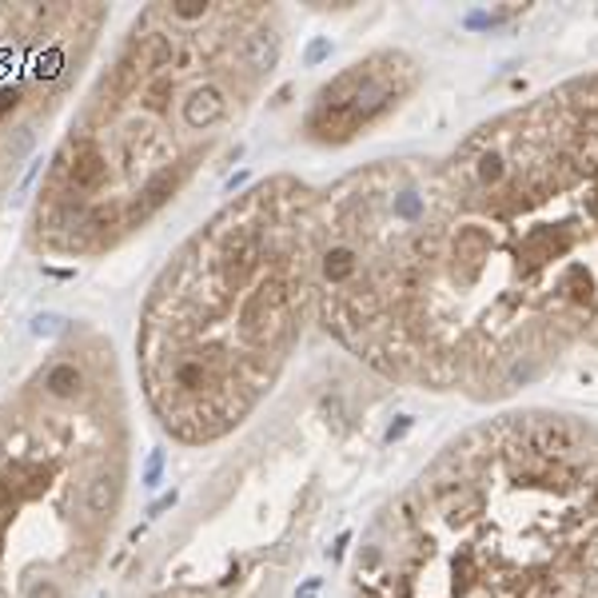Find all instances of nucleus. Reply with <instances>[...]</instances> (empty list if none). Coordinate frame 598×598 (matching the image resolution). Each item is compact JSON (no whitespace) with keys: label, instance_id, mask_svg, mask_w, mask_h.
Here are the masks:
<instances>
[{"label":"nucleus","instance_id":"nucleus-1","mask_svg":"<svg viewBox=\"0 0 598 598\" xmlns=\"http://www.w3.org/2000/svg\"><path fill=\"white\" fill-rule=\"evenodd\" d=\"M320 200V323L387 384L507 403L598 355V68Z\"/></svg>","mask_w":598,"mask_h":598},{"label":"nucleus","instance_id":"nucleus-2","mask_svg":"<svg viewBox=\"0 0 598 598\" xmlns=\"http://www.w3.org/2000/svg\"><path fill=\"white\" fill-rule=\"evenodd\" d=\"M343 598H598V419L470 423L372 514Z\"/></svg>","mask_w":598,"mask_h":598},{"label":"nucleus","instance_id":"nucleus-3","mask_svg":"<svg viewBox=\"0 0 598 598\" xmlns=\"http://www.w3.org/2000/svg\"><path fill=\"white\" fill-rule=\"evenodd\" d=\"M284 53L272 4H156L56 144L33 244L88 259L144 232L256 104Z\"/></svg>","mask_w":598,"mask_h":598},{"label":"nucleus","instance_id":"nucleus-4","mask_svg":"<svg viewBox=\"0 0 598 598\" xmlns=\"http://www.w3.org/2000/svg\"><path fill=\"white\" fill-rule=\"evenodd\" d=\"M320 208L315 184L267 176L220 208L152 284L136 367L171 439H224L288 372L320 320Z\"/></svg>","mask_w":598,"mask_h":598},{"label":"nucleus","instance_id":"nucleus-5","mask_svg":"<svg viewBox=\"0 0 598 598\" xmlns=\"http://www.w3.org/2000/svg\"><path fill=\"white\" fill-rule=\"evenodd\" d=\"M117 359L68 343L0 403V598H68L97 566L129 475Z\"/></svg>","mask_w":598,"mask_h":598},{"label":"nucleus","instance_id":"nucleus-6","mask_svg":"<svg viewBox=\"0 0 598 598\" xmlns=\"http://www.w3.org/2000/svg\"><path fill=\"white\" fill-rule=\"evenodd\" d=\"M104 21L97 4H0V200L92 56Z\"/></svg>","mask_w":598,"mask_h":598},{"label":"nucleus","instance_id":"nucleus-7","mask_svg":"<svg viewBox=\"0 0 598 598\" xmlns=\"http://www.w3.org/2000/svg\"><path fill=\"white\" fill-rule=\"evenodd\" d=\"M423 88V60L407 48H375L328 80L311 97L303 136L323 148H343L396 120Z\"/></svg>","mask_w":598,"mask_h":598}]
</instances>
